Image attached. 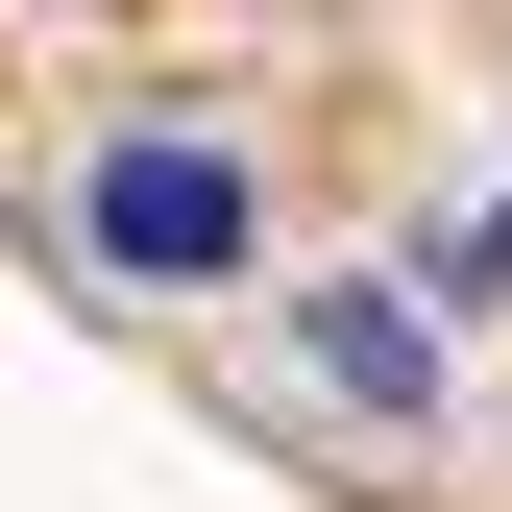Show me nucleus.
I'll use <instances>...</instances> for the list:
<instances>
[{
  "mask_svg": "<svg viewBox=\"0 0 512 512\" xmlns=\"http://www.w3.org/2000/svg\"><path fill=\"white\" fill-rule=\"evenodd\" d=\"M74 220H98V269H122V293H220L244 244H269V220H244V147H171V122H147V147H98V196H74Z\"/></svg>",
  "mask_w": 512,
  "mask_h": 512,
  "instance_id": "obj_1",
  "label": "nucleus"
},
{
  "mask_svg": "<svg viewBox=\"0 0 512 512\" xmlns=\"http://www.w3.org/2000/svg\"><path fill=\"white\" fill-rule=\"evenodd\" d=\"M293 342H317V391H366V415H415V391H439V317H415V293H317Z\"/></svg>",
  "mask_w": 512,
  "mask_h": 512,
  "instance_id": "obj_2",
  "label": "nucleus"
}]
</instances>
